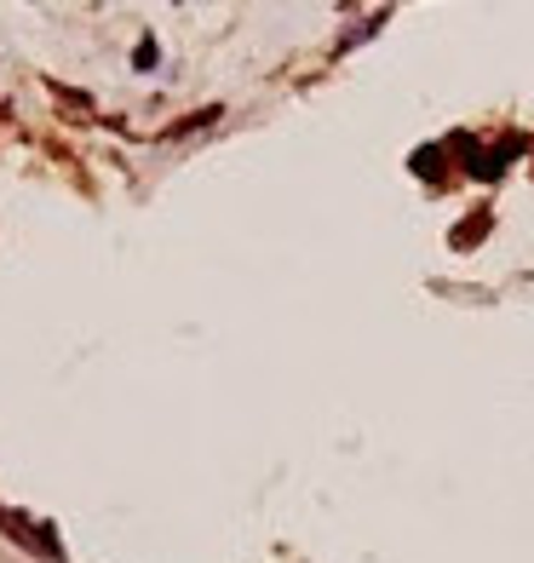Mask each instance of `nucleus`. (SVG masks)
Wrapping results in <instances>:
<instances>
[{
    "label": "nucleus",
    "mask_w": 534,
    "mask_h": 563,
    "mask_svg": "<svg viewBox=\"0 0 534 563\" xmlns=\"http://www.w3.org/2000/svg\"><path fill=\"white\" fill-rule=\"evenodd\" d=\"M0 523H7V529H12L17 540H29V547H35V552H47V558H58V540H52L47 529H35V523H29V517H17V512H0Z\"/></svg>",
    "instance_id": "nucleus-1"
}]
</instances>
